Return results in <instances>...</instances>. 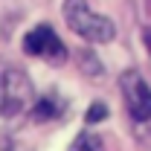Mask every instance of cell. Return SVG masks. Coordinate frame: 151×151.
<instances>
[{
    "label": "cell",
    "mask_w": 151,
    "mask_h": 151,
    "mask_svg": "<svg viewBox=\"0 0 151 151\" xmlns=\"http://www.w3.org/2000/svg\"><path fill=\"white\" fill-rule=\"evenodd\" d=\"M76 64H78V70L87 76V78H99V76H105V64H102V58L96 55L93 50H78L76 52Z\"/></svg>",
    "instance_id": "8992f818"
},
{
    "label": "cell",
    "mask_w": 151,
    "mask_h": 151,
    "mask_svg": "<svg viewBox=\"0 0 151 151\" xmlns=\"http://www.w3.org/2000/svg\"><path fill=\"white\" fill-rule=\"evenodd\" d=\"M32 99H35V87L23 70L9 67L0 73V116L23 113L26 108H32Z\"/></svg>",
    "instance_id": "3957f363"
},
{
    "label": "cell",
    "mask_w": 151,
    "mask_h": 151,
    "mask_svg": "<svg viewBox=\"0 0 151 151\" xmlns=\"http://www.w3.org/2000/svg\"><path fill=\"white\" fill-rule=\"evenodd\" d=\"M139 38H142V44H145V50H148V55H151V26H142Z\"/></svg>",
    "instance_id": "9c48e42d"
},
{
    "label": "cell",
    "mask_w": 151,
    "mask_h": 151,
    "mask_svg": "<svg viewBox=\"0 0 151 151\" xmlns=\"http://www.w3.org/2000/svg\"><path fill=\"white\" fill-rule=\"evenodd\" d=\"M23 52L26 55H38V58H47L50 64H55L61 67L64 61H67V47H64V41L58 38V32L50 26V23H38L35 29H29L26 35H23Z\"/></svg>",
    "instance_id": "277c9868"
},
{
    "label": "cell",
    "mask_w": 151,
    "mask_h": 151,
    "mask_svg": "<svg viewBox=\"0 0 151 151\" xmlns=\"http://www.w3.org/2000/svg\"><path fill=\"white\" fill-rule=\"evenodd\" d=\"M108 105L105 102H90V108H87V113H84V122L87 125H96V122H105L108 119Z\"/></svg>",
    "instance_id": "ba28073f"
},
{
    "label": "cell",
    "mask_w": 151,
    "mask_h": 151,
    "mask_svg": "<svg viewBox=\"0 0 151 151\" xmlns=\"http://www.w3.org/2000/svg\"><path fill=\"white\" fill-rule=\"evenodd\" d=\"M64 113V99L58 93H47L41 96L35 105H32V119L35 122H47V119H55Z\"/></svg>",
    "instance_id": "5b68a950"
},
{
    "label": "cell",
    "mask_w": 151,
    "mask_h": 151,
    "mask_svg": "<svg viewBox=\"0 0 151 151\" xmlns=\"http://www.w3.org/2000/svg\"><path fill=\"white\" fill-rule=\"evenodd\" d=\"M70 151H105V139L96 131H81L70 142Z\"/></svg>",
    "instance_id": "52a82bcc"
},
{
    "label": "cell",
    "mask_w": 151,
    "mask_h": 151,
    "mask_svg": "<svg viewBox=\"0 0 151 151\" xmlns=\"http://www.w3.org/2000/svg\"><path fill=\"white\" fill-rule=\"evenodd\" d=\"M119 90L137 131L151 137V84L145 81V76L139 70H125L119 76Z\"/></svg>",
    "instance_id": "7a4b0ae2"
},
{
    "label": "cell",
    "mask_w": 151,
    "mask_h": 151,
    "mask_svg": "<svg viewBox=\"0 0 151 151\" xmlns=\"http://www.w3.org/2000/svg\"><path fill=\"white\" fill-rule=\"evenodd\" d=\"M61 15H64V23L87 44H111L116 38V23L102 12H93L87 0H64Z\"/></svg>",
    "instance_id": "6da1fadb"
}]
</instances>
